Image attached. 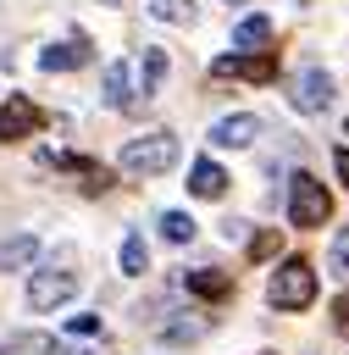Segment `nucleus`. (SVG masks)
<instances>
[{
  "mask_svg": "<svg viewBox=\"0 0 349 355\" xmlns=\"http://www.w3.org/2000/svg\"><path fill=\"white\" fill-rule=\"evenodd\" d=\"M166 166H177V139H172V133H144V139H127V144H122V172L155 178V172H166Z\"/></svg>",
  "mask_w": 349,
  "mask_h": 355,
  "instance_id": "f257e3e1",
  "label": "nucleus"
},
{
  "mask_svg": "<svg viewBox=\"0 0 349 355\" xmlns=\"http://www.w3.org/2000/svg\"><path fill=\"white\" fill-rule=\"evenodd\" d=\"M266 300L283 305V311H305L316 300V266L310 261H283L271 272V283H266Z\"/></svg>",
  "mask_w": 349,
  "mask_h": 355,
  "instance_id": "f03ea898",
  "label": "nucleus"
},
{
  "mask_svg": "<svg viewBox=\"0 0 349 355\" xmlns=\"http://www.w3.org/2000/svg\"><path fill=\"white\" fill-rule=\"evenodd\" d=\"M327 211H332V200H327L321 178L294 172V178H288V222H294V227H321Z\"/></svg>",
  "mask_w": 349,
  "mask_h": 355,
  "instance_id": "7ed1b4c3",
  "label": "nucleus"
},
{
  "mask_svg": "<svg viewBox=\"0 0 349 355\" xmlns=\"http://www.w3.org/2000/svg\"><path fill=\"white\" fill-rule=\"evenodd\" d=\"M72 294H78V272H33V283H28V305L33 311H50V305H61Z\"/></svg>",
  "mask_w": 349,
  "mask_h": 355,
  "instance_id": "20e7f679",
  "label": "nucleus"
},
{
  "mask_svg": "<svg viewBox=\"0 0 349 355\" xmlns=\"http://www.w3.org/2000/svg\"><path fill=\"white\" fill-rule=\"evenodd\" d=\"M39 122H44V116H39V105H33L28 94H11V100L0 105V139H6V144H11V139H28Z\"/></svg>",
  "mask_w": 349,
  "mask_h": 355,
  "instance_id": "39448f33",
  "label": "nucleus"
},
{
  "mask_svg": "<svg viewBox=\"0 0 349 355\" xmlns=\"http://www.w3.org/2000/svg\"><path fill=\"white\" fill-rule=\"evenodd\" d=\"M216 78H249V83H266V78H277V61H271V55H222V61H216Z\"/></svg>",
  "mask_w": 349,
  "mask_h": 355,
  "instance_id": "423d86ee",
  "label": "nucleus"
},
{
  "mask_svg": "<svg viewBox=\"0 0 349 355\" xmlns=\"http://www.w3.org/2000/svg\"><path fill=\"white\" fill-rule=\"evenodd\" d=\"M294 105H299V111H327V105H332V78L310 67V72L294 83Z\"/></svg>",
  "mask_w": 349,
  "mask_h": 355,
  "instance_id": "0eeeda50",
  "label": "nucleus"
},
{
  "mask_svg": "<svg viewBox=\"0 0 349 355\" xmlns=\"http://www.w3.org/2000/svg\"><path fill=\"white\" fill-rule=\"evenodd\" d=\"M255 133H260L255 116H222V122L211 128V144H216V150H244Z\"/></svg>",
  "mask_w": 349,
  "mask_h": 355,
  "instance_id": "6e6552de",
  "label": "nucleus"
},
{
  "mask_svg": "<svg viewBox=\"0 0 349 355\" xmlns=\"http://www.w3.org/2000/svg\"><path fill=\"white\" fill-rule=\"evenodd\" d=\"M89 61V39L78 33L72 44H50V50H39V67L44 72H66V67H83Z\"/></svg>",
  "mask_w": 349,
  "mask_h": 355,
  "instance_id": "1a4fd4ad",
  "label": "nucleus"
},
{
  "mask_svg": "<svg viewBox=\"0 0 349 355\" xmlns=\"http://www.w3.org/2000/svg\"><path fill=\"white\" fill-rule=\"evenodd\" d=\"M233 44L238 50H255V55H271L266 44H271V22L266 17H244L238 28H233Z\"/></svg>",
  "mask_w": 349,
  "mask_h": 355,
  "instance_id": "9d476101",
  "label": "nucleus"
},
{
  "mask_svg": "<svg viewBox=\"0 0 349 355\" xmlns=\"http://www.w3.org/2000/svg\"><path fill=\"white\" fill-rule=\"evenodd\" d=\"M188 189H194L199 200H222V189H227V172H222L216 161H194V172H188Z\"/></svg>",
  "mask_w": 349,
  "mask_h": 355,
  "instance_id": "9b49d317",
  "label": "nucleus"
},
{
  "mask_svg": "<svg viewBox=\"0 0 349 355\" xmlns=\"http://www.w3.org/2000/svg\"><path fill=\"white\" fill-rule=\"evenodd\" d=\"M183 283H188L194 294H205V300H222V294L233 288V277H227V272H216V266H199V272H183Z\"/></svg>",
  "mask_w": 349,
  "mask_h": 355,
  "instance_id": "f8f14e48",
  "label": "nucleus"
},
{
  "mask_svg": "<svg viewBox=\"0 0 349 355\" xmlns=\"http://www.w3.org/2000/svg\"><path fill=\"white\" fill-rule=\"evenodd\" d=\"M105 100H111V105H127V100H133V72H127V61H111V67H105Z\"/></svg>",
  "mask_w": 349,
  "mask_h": 355,
  "instance_id": "ddd939ff",
  "label": "nucleus"
},
{
  "mask_svg": "<svg viewBox=\"0 0 349 355\" xmlns=\"http://www.w3.org/2000/svg\"><path fill=\"white\" fill-rule=\"evenodd\" d=\"M0 355H55V338L50 333H17L0 344Z\"/></svg>",
  "mask_w": 349,
  "mask_h": 355,
  "instance_id": "4468645a",
  "label": "nucleus"
},
{
  "mask_svg": "<svg viewBox=\"0 0 349 355\" xmlns=\"http://www.w3.org/2000/svg\"><path fill=\"white\" fill-rule=\"evenodd\" d=\"M144 266H150V250H144L138 233H127V239H122V272H127V277H144Z\"/></svg>",
  "mask_w": 349,
  "mask_h": 355,
  "instance_id": "2eb2a0df",
  "label": "nucleus"
},
{
  "mask_svg": "<svg viewBox=\"0 0 349 355\" xmlns=\"http://www.w3.org/2000/svg\"><path fill=\"white\" fill-rule=\"evenodd\" d=\"M33 255H39V239H33V233H22V239L0 244V266H28Z\"/></svg>",
  "mask_w": 349,
  "mask_h": 355,
  "instance_id": "dca6fc26",
  "label": "nucleus"
},
{
  "mask_svg": "<svg viewBox=\"0 0 349 355\" xmlns=\"http://www.w3.org/2000/svg\"><path fill=\"white\" fill-rule=\"evenodd\" d=\"M138 78H144V94H155V83L166 78V50H144V61H138Z\"/></svg>",
  "mask_w": 349,
  "mask_h": 355,
  "instance_id": "f3484780",
  "label": "nucleus"
},
{
  "mask_svg": "<svg viewBox=\"0 0 349 355\" xmlns=\"http://www.w3.org/2000/svg\"><path fill=\"white\" fill-rule=\"evenodd\" d=\"M194 227H199V222H194V216H183V211H166V216H161V233H166L172 244H188V239H194Z\"/></svg>",
  "mask_w": 349,
  "mask_h": 355,
  "instance_id": "a211bd4d",
  "label": "nucleus"
},
{
  "mask_svg": "<svg viewBox=\"0 0 349 355\" xmlns=\"http://www.w3.org/2000/svg\"><path fill=\"white\" fill-rule=\"evenodd\" d=\"M327 272L349 283V227H338V239H332V250H327Z\"/></svg>",
  "mask_w": 349,
  "mask_h": 355,
  "instance_id": "6ab92c4d",
  "label": "nucleus"
},
{
  "mask_svg": "<svg viewBox=\"0 0 349 355\" xmlns=\"http://www.w3.org/2000/svg\"><path fill=\"white\" fill-rule=\"evenodd\" d=\"M283 250V233L277 227H266V233H255V244H249V261H271Z\"/></svg>",
  "mask_w": 349,
  "mask_h": 355,
  "instance_id": "aec40b11",
  "label": "nucleus"
},
{
  "mask_svg": "<svg viewBox=\"0 0 349 355\" xmlns=\"http://www.w3.org/2000/svg\"><path fill=\"white\" fill-rule=\"evenodd\" d=\"M150 11H155L161 22H177V17H183V0H150Z\"/></svg>",
  "mask_w": 349,
  "mask_h": 355,
  "instance_id": "412c9836",
  "label": "nucleus"
},
{
  "mask_svg": "<svg viewBox=\"0 0 349 355\" xmlns=\"http://www.w3.org/2000/svg\"><path fill=\"white\" fill-rule=\"evenodd\" d=\"M66 327H72V333H83V338H89V333H100V316H72V322H66Z\"/></svg>",
  "mask_w": 349,
  "mask_h": 355,
  "instance_id": "4be33fe9",
  "label": "nucleus"
},
{
  "mask_svg": "<svg viewBox=\"0 0 349 355\" xmlns=\"http://www.w3.org/2000/svg\"><path fill=\"white\" fill-rule=\"evenodd\" d=\"M332 327H338V333H349V294L332 305Z\"/></svg>",
  "mask_w": 349,
  "mask_h": 355,
  "instance_id": "5701e85b",
  "label": "nucleus"
},
{
  "mask_svg": "<svg viewBox=\"0 0 349 355\" xmlns=\"http://www.w3.org/2000/svg\"><path fill=\"white\" fill-rule=\"evenodd\" d=\"M332 166H338V178H343V189H349V150H343V155H338Z\"/></svg>",
  "mask_w": 349,
  "mask_h": 355,
  "instance_id": "b1692460",
  "label": "nucleus"
},
{
  "mask_svg": "<svg viewBox=\"0 0 349 355\" xmlns=\"http://www.w3.org/2000/svg\"><path fill=\"white\" fill-rule=\"evenodd\" d=\"M343 133H349V122H343Z\"/></svg>",
  "mask_w": 349,
  "mask_h": 355,
  "instance_id": "393cba45",
  "label": "nucleus"
}]
</instances>
